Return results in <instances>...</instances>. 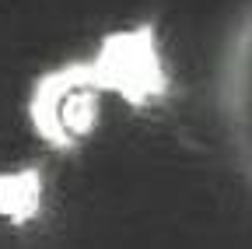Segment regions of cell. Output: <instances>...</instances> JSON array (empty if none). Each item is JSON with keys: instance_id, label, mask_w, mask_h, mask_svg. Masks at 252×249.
Listing matches in <instances>:
<instances>
[{"instance_id": "1", "label": "cell", "mask_w": 252, "mask_h": 249, "mask_svg": "<svg viewBox=\"0 0 252 249\" xmlns=\"http://www.w3.org/2000/svg\"><path fill=\"white\" fill-rule=\"evenodd\" d=\"M165 88L168 74L158 49V32L144 21L109 32L84 60H67L42 71L28 88L25 116L46 147L74 151L94 134L109 95H119L130 106H151L165 95Z\"/></svg>"}, {"instance_id": "2", "label": "cell", "mask_w": 252, "mask_h": 249, "mask_svg": "<svg viewBox=\"0 0 252 249\" xmlns=\"http://www.w3.org/2000/svg\"><path fill=\"white\" fill-rule=\"evenodd\" d=\"M217 119L238 172L252 182V0L231 21L217 60Z\"/></svg>"}, {"instance_id": "3", "label": "cell", "mask_w": 252, "mask_h": 249, "mask_svg": "<svg viewBox=\"0 0 252 249\" xmlns=\"http://www.w3.org/2000/svg\"><path fill=\"white\" fill-rule=\"evenodd\" d=\"M35 211H39V176L35 172L0 176V214L11 225L28 221Z\"/></svg>"}]
</instances>
